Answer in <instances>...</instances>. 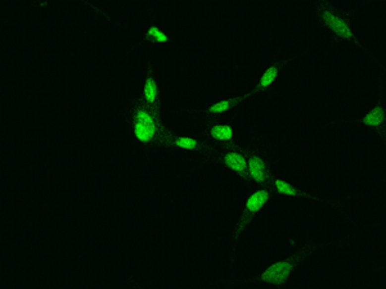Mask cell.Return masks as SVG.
Returning a JSON list of instances; mask_svg holds the SVG:
<instances>
[{
	"label": "cell",
	"instance_id": "obj_8",
	"mask_svg": "<svg viewBox=\"0 0 386 289\" xmlns=\"http://www.w3.org/2000/svg\"><path fill=\"white\" fill-rule=\"evenodd\" d=\"M211 137L218 142H230L234 137L233 129L228 125H215L211 129Z\"/></svg>",
	"mask_w": 386,
	"mask_h": 289
},
{
	"label": "cell",
	"instance_id": "obj_12",
	"mask_svg": "<svg viewBox=\"0 0 386 289\" xmlns=\"http://www.w3.org/2000/svg\"><path fill=\"white\" fill-rule=\"evenodd\" d=\"M275 188L278 193L282 194V195H286V197H294L297 194L296 189L290 183L282 180V179H277L275 181Z\"/></svg>",
	"mask_w": 386,
	"mask_h": 289
},
{
	"label": "cell",
	"instance_id": "obj_11",
	"mask_svg": "<svg viewBox=\"0 0 386 289\" xmlns=\"http://www.w3.org/2000/svg\"><path fill=\"white\" fill-rule=\"evenodd\" d=\"M384 121V111L380 107H376L370 111L364 117V124L370 127H379Z\"/></svg>",
	"mask_w": 386,
	"mask_h": 289
},
{
	"label": "cell",
	"instance_id": "obj_4",
	"mask_svg": "<svg viewBox=\"0 0 386 289\" xmlns=\"http://www.w3.org/2000/svg\"><path fill=\"white\" fill-rule=\"evenodd\" d=\"M325 21L330 29H331L333 32H336L340 38L350 39L351 36H353V32H351V29L349 27L348 23L345 22L344 19L340 18L338 16L333 14V13L326 12Z\"/></svg>",
	"mask_w": 386,
	"mask_h": 289
},
{
	"label": "cell",
	"instance_id": "obj_3",
	"mask_svg": "<svg viewBox=\"0 0 386 289\" xmlns=\"http://www.w3.org/2000/svg\"><path fill=\"white\" fill-rule=\"evenodd\" d=\"M269 199V193L265 189H259L251 193L245 200V210L249 215L258 213L267 204Z\"/></svg>",
	"mask_w": 386,
	"mask_h": 289
},
{
	"label": "cell",
	"instance_id": "obj_2",
	"mask_svg": "<svg viewBox=\"0 0 386 289\" xmlns=\"http://www.w3.org/2000/svg\"><path fill=\"white\" fill-rule=\"evenodd\" d=\"M291 271H292V264H290L287 261H279V262L271 265L264 271L263 280L269 284H273V286H281L288 279Z\"/></svg>",
	"mask_w": 386,
	"mask_h": 289
},
{
	"label": "cell",
	"instance_id": "obj_5",
	"mask_svg": "<svg viewBox=\"0 0 386 289\" xmlns=\"http://www.w3.org/2000/svg\"><path fill=\"white\" fill-rule=\"evenodd\" d=\"M247 172H249L251 180L258 183V184L265 183V180L268 178V172H267L265 163L263 162V159L258 156L251 157V158L247 161Z\"/></svg>",
	"mask_w": 386,
	"mask_h": 289
},
{
	"label": "cell",
	"instance_id": "obj_9",
	"mask_svg": "<svg viewBox=\"0 0 386 289\" xmlns=\"http://www.w3.org/2000/svg\"><path fill=\"white\" fill-rule=\"evenodd\" d=\"M278 73H279V71H278V68L276 66L268 67L262 75L260 80H259V89H267V88H269V86L277 80Z\"/></svg>",
	"mask_w": 386,
	"mask_h": 289
},
{
	"label": "cell",
	"instance_id": "obj_7",
	"mask_svg": "<svg viewBox=\"0 0 386 289\" xmlns=\"http://www.w3.org/2000/svg\"><path fill=\"white\" fill-rule=\"evenodd\" d=\"M143 98L150 105H155L159 100V88H157L156 80L152 75H148L144 80Z\"/></svg>",
	"mask_w": 386,
	"mask_h": 289
},
{
	"label": "cell",
	"instance_id": "obj_6",
	"mask_svg": "<svg viewBox=\"0 0 386 289\" xmlns=\"http://www.w3.org/2000/svg\"><path fill=\"white\" fill-rule=\"evenodd\" d=\"M224 165L232 171L243 175L247 171V161L239 152H228L223 158Z\"/></svg>",
	"mask_w": 386,
	"mask_h": 289
},
{
	"label": "cell",
	"instance_id": "obj_13",
	"mask_svg": "<svg viewBox=\"0 0 386 289\" xmlns=\"http://www.w3.org/2000/svg\"><path fill=\"white\" fill-rule=\"evenodd\" d=\"M147 34H148V36H150V38L152 39L155 43H156V44L163 45V44H166V43L169 42V38H167V35H166L165 32H164L163 30L160 29L159 26H156V25L150 26V29H148Z\"/></svg>",
	"mask_w": 386,
	"mask_h": 289
},
{
	"label": "cell",
	"instance_id": "obj_14",
	"mask_svg": "<svg viewBox=\"0 0 386 289\" xmlns=\"http://www.w3.org/2000/svg\"><path fill=\"white\" fill-rule=\"evenodd\" d=\"M233 105H234V100H232V99H224V100L217 102L211 105L210 108H209V112L213 113V115H221V113H225V112L229 111Z\"/></svg>",
	"mask_w": 386,
	"mask_h": 289
},
{
	"label": "cell",
	"instance_id": "obj_1",
	"mask_svg": "<svg viewBox=\"0 0 386 289\" xmlns=\"http://www.w3.org/2000/svg\"><path fill=\"white\" fill-rule=\"evenodd\" d=\"M159 126L154 112L146 107H141L135 111L133 133L138 142L141 143H151L156 138Z\"/></svg>",
	"mask_w": 386,
	"mask_h": 289
},
{
	"label": "cell",
	"instance_id": "obj_10",
	"mask_svg": "<svg viewBox=\"0 0 386 289\" xmlns=\"http://www.w3.org/2000/svg\"><path fill=\"white\" fill-rule=\"evenodd\" d=\"M172 144L178 149L189 150V152H193V150H196L200 146L197 140L191 137H176L174 142H172Z\"/></svg>",
	"mask_w": 386,
	"mask_h": 289
}]
</instances>
